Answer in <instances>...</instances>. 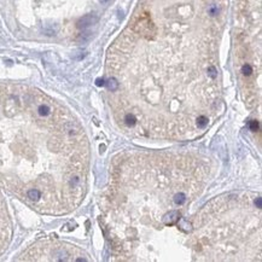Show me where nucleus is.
<instances>
[{"label": "nucleus", "mask_w": 262, "mask_h": 262, "mask_svg": "<svg viewBox=\"0 0 262 262\" xmlns=\"http://www.w3.org/2000/svg\"><path fill=\"white\" fill-rule=\"evenodd\" d=\"M228 0H139L106 56L108 100L133 137L187 140L219 111Z\"/></svg>", "instance_id": "1"}, {"label": "nucleus", "mask_w": 262, "mask_h": 262, "mask_svg": "<svg viewBox=\"0 0 262 262\" xmlns=\"http://www.w3.org/2000/svg\"><path fill=\"white\" fill-rule=\"evenodd\" d=\"M210 168L190 154L128 152L116 161L104 197V227L122 261L170 260L171 246H187V220Z\"/></svg>", "instance_id": "2"}, {"label": "nucleus", "mask_w": 262, "mask_h": 262, "mask_svg": "<svg viewBox=\"0 0 262 262\" xmlns=\"http://www.w3.org/2000/svg\"><path fill=\"white\" fill-rule=\"evenodd\" d=\"M0 181L33 208L50 214L75 209L88 169V143L68 110L41 93L3 94Z\"/></svg>", "instance_id": "3"}, {"label": "nucleus", "mask_w": 262, "mask_h": 262, "mask_svg": "<svg viewBox=\"0 0 262 262\" xmlns=\"http://www.w3.org/2000/svg\"><path fill=\"white\" fill-rule=\"evenodd\" d=\"M194 261H261V198L255 193L215 197L191 219Z\"/></svg>", "instance_id": "4"}, {"label": "nucleus", "mask_w": 262, "mask_h": 262, "mask_svg": "<svg viewBox=\"0 0 262 262\" xmlns=\"http://www.w3.org/2000/svg\"><path fill=\"white\" fill-rule=\"evenodd\" d=\"M235 54L245 103L255 106L261 100V0H238Z\"/></svg>", "instance_id": "5"}, {"label": "nucleus", "mask_w": 262, "mask_h": 262, "mask_svg": "<svg viewBox=\"0 0 262 262\" xmlns=\"http://www.w3.org/2000/svg\"><path fill=\"white\" fill-rule=\"evenodd\" d=\"M23 257V260H32V261H88L86 254L81 250L74 248L73 245L64 244H41L33 246Z\"/></svg>", "instance_id": "6"}, {"label": "nucleus", "mask_w": 262, "mask_h": 262, "mask_svg": "<svg viewBox=\"0 0 262 262\" xmlns=\"http://www.w3.org/2000/svg\"><path fill=\"white\" fill-rule=\"evenodd\" d=\"M99 1H100V3H106L108 0H99Z\"/></svg>", "instance_id": "7"}]
</instances>
